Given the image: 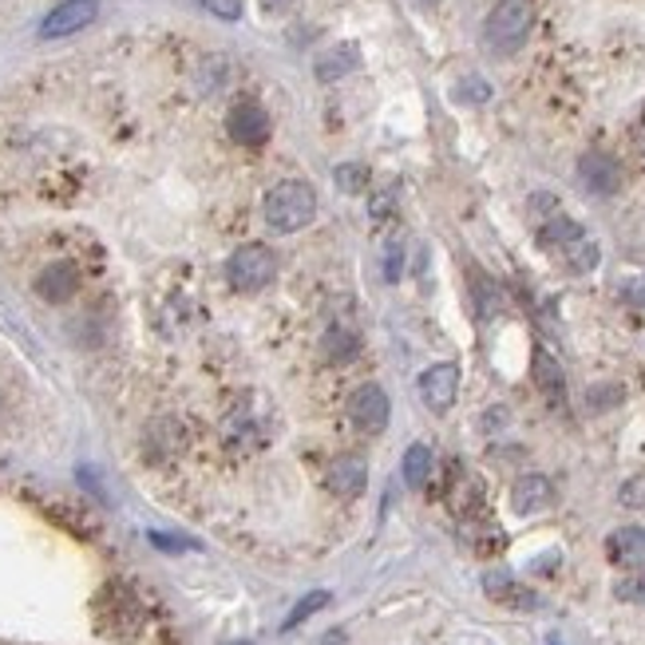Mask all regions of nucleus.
<instances>
[{
    "instance_id": "nucleus-1",
    "label": "nucleus",
    "mask_w": 645,
    "mask_h": 645,
    "mask_svg": "<svg viewBox=\"0 0 645 645\" xmlns=\"http://www.w3.org/2000/svg\"><path fill=\"white\" fill-rule=\"evenodd\" d=\"M262 214L270 222V231L277 234H297L306 231L309 222L318 219V190L306 178H289L277 183L262 202Z\"/></svg>"
},
{
    "instance_id": "nucleus-2",
    "label": "nucleus",
    "mask_w": 645,
    "mask_h": 645,
    "mask_svg": "<svg viewBox=\"0 0 645 645\" xmlns=\"http://www.w3.org/2000/svg\"><path fill=\"white\" fill-rule=\"evenodd\" d=\"M535 28V4L531 0H499L483 21V45L495 55H511L526 45Z\"/></svg>"
},
{
    "instance_id": "nucleus-3",
    "label": "nucleus",
    "mask_w": 645,
    "mask_h": 645,
    "mask_svg": "<svg viewBox=\"0 0 645 645\" xmlns=\"http://www.w3.org/2000/svg\"><path fill=\"white\" fill-rule=\"evenodd\" d=\"M274 274H277V258H274L270 246H262V241L238 246V250L226 258V277H231L234 289H246V294L270 285L274 282Z\"/></svg>"
},
{
    "instance_id": "nucleus-4",
    "label": "nucleus",
    "mask_w": 645,
    "mask_h": 645,
    "mask_svg": "<svg viewBox=\"0 0 645 645\" xmlns=\"http://www.w3.org/2000/svg\"><path fill=\"white\" fill-rule=\"evenodd\" d=\"M226 132H231V139L241 142V147H265L274 123H270V111H265L262 103L238 99L231 108V115H226Z\"/></svg>"
},
{
    "instance_id": "nucleus-5",
    "label": "nucleus",
    "mask_w": 645,
    "mask_h": 645,
    "mask_svg": "<svg viewBox=\"0 0 645 645\" xmlns=\"http://www.w3.org/2000/svg\"><path fill=\"white\" fill-rule=\"evenodd\" d=\"M349 415H352V424L361 427V432H369V436L384 432V427H388V415H393L388 393H384L381 384H361L349 400Z\"/></svg>"
},
{
    "instance_id": "nucleus-6",
    "label": "nucleus",
    "mask_w": 645,
    "mask_h": 645,
    "mask_svg": "<svg viewBox=\"0 0 645 645\" xmlns=\"http://www.w3.org/2000/svg\"><path fill=\"white\" fill-rule=\"evenodd\" d=\"M96 0H64V4H55L45 16V24H40V40H64L72 33H84L96 21Z\"/></svg>"
},
{
    "instance_id": "nucleus-7",
    "label": "nucleus",
    "mask_w": 645,
    "mask_h": 645,
    "mask_svg": "<svg viewBox=\"0 0 645 645\" xmlns=\"http://www.w3.org/2000/svg\"><path fill=\"white\" fill-rule=\"evenodd\" d=\"M420 396H424V405L432 408V412H448V408L456 405V396H460V369L451 361L424 369V376H420Z\"/></svg>"
},
{
    "instance_id": "nucleus-8",
    "label": "nucleus",
    "mask_w": 645,
    "mask_h": 645,
    "mask_svg": "<svg viewBox=\"0 0 645 645\" xmlns=\"http://www.w3.org/2000/svg\"><path fill=\"white\" fill-rule=\"evenodd\" d=\"M579 178L591 195H601V198L618 195V186H622V166H618V159L606 151H586L579 159Z\"/></svg>"
},
{
    "instance_id": "nucleus-9",
    "label": "nucleus",
    "mask_w": 645,
    "mask_h": 645,
    "mask_svg": "<svg viewBox=\"0 0 645 645\" xmlns=\"http://www.w3.org/2000/svg\"><path fill=\"white\" fill-rule=\"evenodd\" d=\"M76 289H79V270L72 262H52L48 270H40V277H36V294L45 297V301H52V306L72 301Z\"/></svg>"
},
{
    "instance_id": "nucleus-10",
    "label": "nucleus",
    "mask_w": 645,
    "mask_h": 645,
    "mask_svg": "<svg viewBox=\"0 0 645 645\" xmlns=\"http://www.w3.org/2000/svg\"><path fill=\"white\" fill-rule=\"evenodd\" d=\"M369 483V463L361 456H337L333 468H328V492L340 495V499H357Z\"/></svg>"
},
{
    "instance_id": "nucleus-11",
    "label": "nucleus",
    "mask_w": 645,
    "mask_h": 645,
    "mask_svg": "<svg viewBox=\"0 0 645 645\" xmlns=\"http://www.w3.org/2000/svg\"><path fill=\"white\" fill-rule=\"evenodd\" d=\"M606 555L613 567H645V526H622L606 538Z\"/></svg>"
},
{
    "instance_id": "nucleus-12",
    "label": "nucleus",
    "mask_w": 645,
    "mask_h": 645,
    "mask_svg": "<svg viewBox=\"0 0 645 645\" xmlns=\"http://www.w3.org/2000/svg\"><path fill=\"white\" fill-rule=\"evenodd\" d=\"M550 499H555V487H550L547 475H523V480L511 487V507L519 514H535L547 511Z\"/></svg>"
},
{
    "instance_id": "nucleus-13",
    "label": "nucleus",
    "mask_w": 645,
    "mask_h": 645,
    "mask_svg": "<svg viewBox=\"0 0 645 645\" xmlns=\"http://www.w3.org/2000/svg\"><path fill=\"white\" fill-rule=\"evenodd\" d=\"M483 591L492 594L495 601H504V606H514V610H535V606H538L535 594L526 591V586H519L511 574H499V570L483 579Z\"/></svg>"
},
{
    "instance_id": "nucleus-14",
    "label": "nucleus",
    "mask_w": 645,
    "mask_h": 645,
    "mask_svg": "<svg viewBox=\"0 0 645 645\" xmlns=\"http://www.w3.org/2000/svg\"><path fill=\"white\" fill-rule=\"evenodd\" d=\"M535 384H538V393L547 396L555 408L567 400V376H562V364L543 349L535 352Z\"/></svg>"
},
{
    "instance_id": "nucleus-15",
    "label": "nucleus",
    "mask_w": 645,
    "mask_h": 645,
    "mask_svg": "<svg viewBox=\"0 0 645 645\" xmlns=\"http://www.w3.org/2000/svg\"><path fill=\"white\" fill-rule=\"evenodd\" d=\"M357 64H361V55H357V48H352V45L328 48L325 55H318V79H321V84H333V79L349 76Z\"/></svg>"
},
{
    "instance_id": "nucleus-16",
    "label": "nucleus",
    "mask_w": 645,
    "mask_h": 645,
    "mask_svg": "<svg viewBox=\"0 0 645 645\" xmlns=\"http://www.w3.org/2000/svg\"><path fill=\"white\" fill-rule=\"evenodd\" d=\"M321 352H325L328 364H349L357 352H361V340H357V333H349V328H328L325 340H321Z\"/></svg>"
},
{
    "instance_id": "nucleus-17",
    "label": "nucleus",
    "mask_w": 645,
    "mask_h": 645,
    "mask_svg": "<svg viewBox=\"0 0 645 645\" xmlns=\"http://www.w3.org/2000/svg\"><path fill=\"white\" fill-rule=\"evenodd\" d=\"M574 238H582V226L570 222L567 214H550V219L538 226V241H543L547 250H562V246H570Z\"/></svg>"
},
{
    "instance_id": "nucleus-18",
    "label": "nucleus",
    "mask_w": 645,
    "mask_h": 645,
    "mask_svg": "<svg viewBox=\"0 0 645 645\" xmlns=\"http://www.w3.org/2000/svg\"><path fill=\"white\" fill-rule=\"evenodd\" d=\"M427 480H432V448L427 444H412L405 451V483L412 492H420V487H427Z\"/></svg>"
},
{
    "instance_id": "nucleus-19",
    "label": "nucleus",
    "mask_w": 645,
    "mask_h": 645,
    "mask_svg": "<svg viewBox=\"0 0 645 645\" xmlns=\"http://www.w3.org/2000/svg\"><path fill=\"white\" fill-rule=\"evenodd\" d=\"M562 258H567L570 274H591L598 265V246L591 238H574L570 246H562Z\"/></svg>"
},
{
    "instance_id": "nucleus-20",
    "label": "nucleus",
    "mask_w": 645,
    "mask_h": 645,
    "mask_svg": "<svg viewBox=\"0 0 645 645\" xmlns=\"http://www.w3.org/2000/svg\"><path fill=\"white\" fill-rule=\"evenodd\" d=\"M325 606H328V591H313L309 598H301V601L294 606V610H289V618H285L282 630H297V625L309 622V618H313L318 610H325Z\"/></svg>"
},
{
    "instance_id": "nucleus-21",
    "label": "nucleus",
    "mask_w": 645,
    "mask_h": 645,
    "mask_svg": "<svg viewBox=\"0 0 645 645\" xmlns=\"http://www.w3.org/2000/svg\"><path fill=\"white\" fill-rule=\"evenodd\" d=\"M333 178H337V186L345 195H361L364 186H369V171H364L361 163H340L337 171H333Z\"/></svg>"
},
{
    "instance_id": "nucleus-22",
    "label": "nucleus",
    "mask_w": 645,
    "mask_h": 645,
    "mask_svg": "<svg viewBox=\"0 0 645 645\" xmlns=\"http://www.w3.org/2000/svg\"><path fill=\"white\" fill-rule=\"evenodd\" d=\"M613 594H618L622 601H645V567H634V574L618 582Z\"/></svg>"
},
{
    "instance_id": "nucleus-23",
    "label": "nucleus",
    "mask_w": 645,
    "mask_h": 645,
    "mask_svg": "<svg viewBox=\"0 0 645 645\" xmlns=\"http://www.w3.org/2000/svg\"><path fill=\"white\" fill-rule=\"evenodd\" d=\"M147 444H151L154 451H175L178 444H183V427H171V436H163V420L159 424H151V436H147Z\"/></svg>"
},
{
    "instance_id": "nucleus-24",
    "label": "nucleus",
    "mask_w": 645,
    "mask_h": 645,
    "mask_svg": "<svg viewBox=\"0 0 645 645\" xmlns=\"http://www.w3.org/2000/svg\"><path fill=\"white\" fill-rule=\"evenodd\" d=\"M622 294H625V301H630L634 309H645V277H634V282L625 285Z\"/></svg>"
},
{
    "instance_id": "nucleus-25",
    "label": "nucleus",
    "mask_w": 645,
    "mask_h": 645,
    "mask_svg": "<svg viewBox=\"0 0 645 645\" xmlns=\"http://www.w3.org/2000/svg\"><path fill=\"white\" fill-rule=\"evenodd\" d=\"M207 4H210L214 12H219V16H226V21H238V16H241V4H238V0H207Z\"/></svg>"
},
{
    "instance_id": "nucleus-26",
    "label": "nucleus",
    "mask_w": 645,
    "mask_h": 645,
    "mask_svg": "<svg viewBox=\"0 0 645 645\" xmlns=\"http://www.w3.org/2000/svg\"><path fill=\"white\" fill-rule=\"evenodd\" d=\"M384 274H388V282H400V246L388 250V265H384Z\"/></svg>"
},
{
    "instance_id": "nucleus-27",
    "label": "nucleus",
    "mask_w": 645,
    "mask_h": 645,
    "mask_svg": "<svg viewBox=\"0 0 645 645\" xmlns=\"http://www.w3.org/2000/svg\"><path fill=\"white\" fill-rule=\"evenodd\" d=\"M262 9H265V12H274V16H282V12L294 9V0H262Z\"/></svg>"
}]
</instances>
